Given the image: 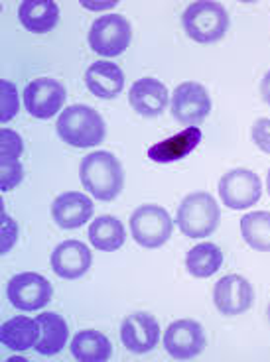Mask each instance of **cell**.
<instances>
[{
    "instance_id": "obj_21",
    "label": "cell",
    "mask_w": 270,
    "mask_h": 362,
    "mask_svg": "<svg viewBox=\"0 0 270 362\" xmlns=\"http://www.w3.org/2000/svg\"><path fill=\"white\" fill-rule=\"evenodd\" d=\"M38 339H40V323L30 317H12L0 329V341L14 353H24L28 349L36 346Z\"/></svg>"
},
{
    "instance_id": "obj_24",
    "label": "cell",
    "mask_w": 270,
    "mask_h": 362,
    "mask_svg": "<svg viewBox=\"0 0 270 362\" xmlns=\"http://www.w3.org/2000/svg\"><path fill=\"white\" fill-rule=\"evenodd\" d=\"M223 266V252L213 243L196 245L186 254V270L193 278H209Z\"/></svg>"
},
{
    "instance_id": "obj_25",
    "label": "cell",
    "mask_w": 270,
    "mask_h": 362,
    "mask_svg": "<svg viewBox=\"0 0 270 362\" xmlns=\"http://www.w3.org/2000/svg\"><path fill=\"white\" fill-rule=\"evenodd\" d=\"M241 235L252 250L270 252V213L254 211L241 218Z\"/></svg>"
},
{
    "instance_id": "obj_11",
    "label": "cell",
    "mask_w": 270,
    "mask_h": 362,
    "mask_svg": "<svg viewBox=\"0 0 270 362\" xmlns=\"http://www.w3.org/2000/svg\"><path fill=\"white\" fill-rule=\"evenodd\" d=\"M67 99V90L52 77H38L24 89V105L34 118L47 120L55 117Z\"/></svg>"
},
{
    "instance_id": "obj_15",
    "label": "cell",
    "mask_w": 270,
    "mask_h": 362,
    "mask_svg": "<svg viewBox=\"0 0 270 362\" xmlns=\"http://www.w3.org/2000/svg\"><path fill=\"white\" fill-rule=\"evenodd\" d=\"M93 256L79 240H65L52 254V268L63 280H77L87 274Z\"/></svg>"
},
{
    "instance_id": "obj_3",
    "label": "cell",
    "mask_w": 270,
    "mask_h": 362,
    "mask_svg": "<svg viewBox=\"0 0 270 362\" xmlns=\"http://www.w3.org/2000/svg\"><path fill=\"white\" fill-rule=\"evenodd\" d=\"M176 223L188 238H206L217 230L221 223V211L213 195L206 191L189 193L178 207Z\"/></svg>"
},
{
    "instance_id": "obj_1",
    "label": "cell",
    "mask_w": 270,
    "mask_h": 362,
    "mask_svg": "<svg viewBox=\"0 0 270 362\" xmlns=\"http://www.w3.org/2000/svg\"><path fill=\"white\" fill-rule=\"evenodd\" d=\"M79 177L83 187L99 201L117 199L125 187V170L117 156L111 152H93L85 156L79 168Z\"/></svg>"
},
{
    "instance_id": "obj_20",
    "label": "cell",
    "mask_w": 270,
    "mask_h": 362,
    "mask_svg": "<svg viewBox=\"0 0 270 362\" xmlns=\"http://www.w3.org/2000/svg\"><path fill=\"white\" fill-rule=\"evenodd\" d=\"M36 321L40 323V339L34 346L36 353L44 354V356H55L69 339V327L62 315L52 313V311L40 313Z\"/></svg>"
},
{
    "instance_id": "obj_10",
    "label": "cell",
    "mask_w": 270,
    "mask_h": 362,
    "mask_svg": "<svg viewBox=\"0 0 270 362\" xmlns=\"http://www.w3.org/2000/svg\"><path fill=\"white\" fill-rule=\"evenodd\" d=\"M6 298L22 311H36L50 303L52 284L36 272H22L9 281Z\"/></svg>"
},
{
    "instance_id": "obj_29",
    "label": "cell",
    "mask_w": 270,
    "mask_h": 362,
    "mask_svg": "<svg viewBox=\"0 0 270 362\" xmlns=\"http://www.w3.org/2000/svg\"><path fill=\"white\" fill-rule=\"evenodd\" d=\"M252 142L259 146L264 154H270V118H259L252 124Z\"/></svg>"
},
{
    "instance_id": "obj_18",
    "label": "cell",
    "mask_w": 270,
    "mask_h": 362,
    "mask_svg": "<svg viewBox=\"0 0 270 362\" xmlns=\"http://www.w3.org/2000/svg\"><path fill=\"white\" fill-rule=\"evenodd\" d=\"M201 130L198 127L186 128L178 134L166 138L158 144L150 146L148 150V158L156 163H171L184 160L186 156H189L201 142Z\"/></svg>"
},
{
    "instance_id": "obj_6",
    "label": "cell",
    "mask_w": 270,
    "mask_h": 362,
    "mask_svg": "<svg viewBox=\"0 0 270 362\" xmlns=\"http://www.w3.org/2000/svg\"><path fill=\"white\" fill-rule=\"evenodd\" d=\"M133 40L130 22L123 14H107L95 20L89 30V45L97 55L117 57L125 54Z\"/></svg>"
},
{
    "instance_id": "obj_14",
    "label": "cell",
    "mask_w": 270,
    "mask_h": 362,
    "mask_svg": "<svg viewBox=\"0 0 270 362\" xmlns=\"http://www.w3.org/2000/svg\"><path fill=\"white\" fill-rule=\"evenodd\" d=\"M130 107L145 118L160 117L168 105V89L162 81L154 77H145L133 83L128 90Z\"/></svg>"
},
{
    "instance_id": "obj_19",
    "label": "cell",
    "mask_w": 270,
    "mask_h": 362,
    "mask_svg": "<svg viewBox=\"0 0 270 362\" xmlns=\"http://www.w3.org/2000/svg\"><path fill=\"white\" fill-rule=\"evenodd\" d=\"M20 24L32 34H47L57 26L60 8L54 0H24L18 8Z\"/></svg>"
},
{
    "instance_id": "obj_31",
    "label": "cell",
    "mask_w": 270,
    "mask_h": 362,
    "mask_svg": "<svg viewBox=\"0 0 270 362\" xmlns=\"http://www.w3.org/2000/svg\"><path fill=\"white\" fill-rule=\"evenodd\" d=\"M261 95H262V100H264L266 105H270V71L262 77Z\"/></svg>"
},
{
    "instance_id": "obj_30",
    "label": "cell",
    "mask_w": 270,
    "mask_h": 362,
    "mask_svg": "<svg viewBox=\"0 0 270 362\" xmlns=\"http://www.w3.org/2000/svg\"><path fill=\"white\" fill-rule=\"evenodd\" d=\"M16 238H18V226L6 213H2V245H0V252H9L16 243Z\"/></svg>"
},
{
    "instance_id": "obj_8",
    "label": "cell",
    "mask_w": 270,
    "mask_h": 362,
    "mask_svg": "<svg viewBox=\"0 0 270 362\" xmlns=\"http://www.w3.org/2000/svg\"><path fill=\"white\" fill-rule=\"evenodd\" d=\"M262 195L261 177L251 170H231L219 181V197L223 199V205L235 211L251 209L254 203H259Z\"/></svg>"
},
{
    "instance_id": "obj_5",
    "label": "cell",
    "mask_w": 270,
    "mask_h": 362,
    "mask_svg": "<svg viewBox=\"0 0 270 362\" xmlns=\"http://www.w3.org/2000/svg\"><path fill=\"white\" fill-rule=\"evenodd\" d=\"M174 221L160 205H142L130 217V233L142 248H160L170 240Z\"/></svg>"
},
{
    "instance_id": "obj_22",
    "label": "cell",
    "mask_w": 270,
    "mask_h": 362,
    "mask_svg": "<svg viewBox=\"0 0 270 362\" xmlns=\"http://www.w3.org/2000/svg\"><path fill=\"white\" fill-rule=\"evenodd\" d=\"M72 354L79 362H105L111 358L113 346L103 333L95 329H85L73 337Z\"/></svg>"
},
{
    "instance_id": "obj_33",
    "label": "cell",
    "mask_w": 270,
    "mask_h": 362,
    "mask_svg": "<svg viewBox=\"0 0 270 362\" xmlns=\"http://www.w3.org/2000/svg\"><path fill=\"white\" fill-rule=\"evenodd\" d=\"M266 317H269V321H270V303H269V309H266Z\"/></svg>"
},
{
    "instance_id": "obj_23",
    "label": "cell",
    "mask_w": 270,
    "mask_h": 362,
    "mask_svg": "<svg viewBox=\"0 0 270 362\" xmlns=\"http://www.w3.org/2000/svg\"><path fill=\"white\" fill-rule=\"evenodd\" d=\"M91 245L103 252H115L125 245L126 233L123 223L113 215H101L89 226Z\"/></svg>"
},
{
    "instance_id": "obj_7",
    "label": "cell",
    "mask_w": 270,
    "mask_h": 362,
    "mask_svg": "<svg viewBox=\"0 0 270 362\" xmlns=\"http://www.w3.org/2000/svg\"><path fill=\"white\" fill-rule=\"evenodd\" d=\"M211 112V99L208 89L196 81H186L176 87L171 95V117L181 127L191 128L206 122Z\"/></svg>"
},
{
    "instance_id": "obj_28",
    "label": "cell",
    "mask_w": 270,
    "mask_h": 362,
    "mask_svg": "<svg viewBox=\"0 0 270 362\" xmlns=\"http://www.w3.org/2000/svg\"><path fill=\"white\" fill-rule=\"evenodd\" d=\"M0 156H6V158H20L24 152V142L14 130L10 128H2L0 132Z\"/></svg>"
},
{
    "instance_id": "obj_9",
    "label": "cell",
    "mask_w": 270,
    "mask_h": 362,
    "mask_svg": "<svg viewBox=\"0 0 270 362\" xmlns=\"http://www.w3.org/2000/svg\"><path fill=\"white\" fill-rule=\"evenodd\" d=\"M208 344L203 327L193 319L174 321L164 333V349L176 361H189L203 353Z\"/></svg>"
},
{
    "instance_id": "obj_26",
    "label": "cell",
    "mask_w": 270,
    "mask_h": 362,
    "mask_svg": "<svg viewBox=\"0 0 270 362\" xmlns=\"http://www.w3.org/2000/svg\"><path fill=\"white\" fill-rule=\"evenodd\" d=\"M22 177H24V170H22L20 158L2 156V162H0V189H14L16 185H20Z\"/></svg>"
},
{
    "instance_id": "obj_27",
    "label": "cell",
    "mask_w": 270,
    "mask_h": 362,
    "mask_svg": "<svg viewBox=\"0 0 270 362\" xmlns=\"http://www.w3.org/2000/svg\"><path fill=\"white\" fill-rule=\"evenodd\" d=\"M0 93H2V122H9L18 112V90L10 81H0Z\"/></svg>"
},
{
    "instance_id": "obj_17",
    "label": "cell",
    "mask_w": 270,
    "mask_h": 362,
    "mask_svg": "<svg viewBox=\"0 0 270 362\" xmlns=\"http://www.w3.org/2000/svg\"><path fill=\"white\" fill-rule=\"evenodd\" d=\"M85 85L91 90V95L99 99H113L125 89V73L117 64L101 59L89 65L85 73Z\"/></svg>"
},
{
    "instance_id": "obj_12",
    "label": "cell",
    "mask_w": 270,
    "mask_h": 362,
    "mask_svg": "<svg viewBox=\"0 0 270 362\" xmlns=\"http://www.w3.org/2000/svg\"><path fill=\"white\" fill-rule=\"evenodd\" d=\"M252 301H254V290L249 280H244L239 274L223 276L213 288V303L221 315H241L251 309Z\"/></svg>"
},
{
    "instance_id": "obj_13",
    "label": "cell",
    "mask_w": 270,
    "mask_h": 362,
    "mask_svg": "<svg viewBox=\"0 0 270 362\" xmlns=\"http://www.w3.org/2000/svg\"><path fill=\"white\" fill-rule=\"evenodd\" d=\"M120 339H123L126 351H130V353H150L160 339V325L150 313L138 311V313H133L123 321Z\"/></svg>"
},
{
    "instance_id": "obj_16",
    "label": "cell",
    "mask_w": 270,
    "mask_h": 362,
    "mask_svg": "<svg viewBox=\"0 0 270 362\" xmlns=\"http://www.w3.org/2000/svg\"><path fill=\"white\" fill-rule=\"evenodd\" d=\"M93 215V201L85 197L79 191H67L60 197H55L52 205V217L55 225L65 230L79 228L85 225Z\"/></svg>"
},
{
    "instance_id": "obj_2",
    "label": "cell",
    "mask_w": 270,
    "mask_h": 362,
    "mask_svg": "<svg viewBox=\"0 0 270 362\" xmlns=\"http://www.w3.org/2000/svg\"><path fill=\"white\" fill-rule=\"evenodd\" d=\"M57 134L73 148H95L105 140V122L95 109L73 105L57 118Z\"/></svg>"
},
{
    "instance_id": "obj_32",
    "label": "cell",
    "mask_w": 270,
    "mask_h": 362,
    "mask_svg": "<svg viewBox=\"0 0 270 362\" xmlns=\"http://www.w3.org/2000/svg\"><path fill=\"white\" fill-rule=\"evenodd\" d=\"M266 189H269V195H270V170H269V175H266Z\"/></svg>"
},
{
    "instance_id": "obj_4",
    "label": "cell",
    "mask_w": 270,
    "mask_h": 362,
    "mask_svg": "<svg viewBox=\"0 0 270 362\" xmlns=\"http://www.w3.org/2000/svg\"><path fill=\"white\" fill-rule=\"evenodd\" d=\"M184 30L198 44H213L225 36L229 30V14L223 4L211 0L191 2L184 16Z\"/></svg>"
}]
</instances>
